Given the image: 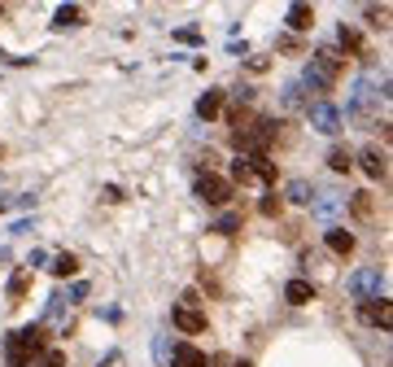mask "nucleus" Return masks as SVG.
<instances>
[{
  "label": "nucleus",
  "mask_w": 393,
  "mask_h": 367,
  "mask_svg": "<svg viewBox=\"0 0 393 367\" xmlns=\"http://www.w3.org/2000/svg\"><path fill=\"white\" fill-rule=\"evenodd\" d=\"M341 66H346V62L336 57V48H319V52L310 57V66L302 70V88L328 96V92L336 88V79H341Z\"/></svg>",
  "instance_id": "f257e3e1"
},
{
  "label": "nucleus",
  "mask_w": 393,
  "mask_h": 367,
  "mask_svg": "<svg viewBox=\"0 0 393 367\" xmlns=\"http://www.w3.org/2000/svg\"><path fill=\"white\" fill-rule=\"evenodd\" d=\"M232 184L223 179V175H215V171H205V175H197V197L205 201V205H227L232 201Z\"/></svg>",
  "instance_id": "f03ea898"
},
{
  "label": "nucleus",
  "mask_w": 393,
  "mask_h": 367,
  "mask_svg": "<svg viewBox=\"0 0 393 367\" xmlns=\"http://www.w3.org/2000/svg\"><path fill=\"white\" fill-rule=\"evenodd\" d=\"M306 118H310V127H314V131H324V136H336L341 123H346V114H341L336 105H328V101L306 105Z\"/></svg>",
  "instance_id": "7ed1b4c3"
},
{
  "label": "nucleus",
  "mask_w": 393,
  "mask_h": 367,
  "mask_svg": "<svg viewBox=\"0 0 393 367\" xmlns=\"http://www.w3.org/2000/svg\"><path fill=\"white\" fill-rule=\"evenodd\" d=\"M380 288H385V271H380V267H367V271L350 276V293H354L358 302H376Z\"/></svg>",
  "instance_id": "20e7f679"
},
{
  "label": "nucleus",
  "mask_w": 393,
  "mask_h": 367,
  "mask_svg": "<svg viewBox=\"0 0 393 367\" xmlns=\"http://www.w3.org/2000/svg\"><path fill=\"white\" fill-rule=\"evenodd\" d=\"M5 363H9V367H26V363H31V350H26V341H22L18 332L5 337Z\"/></svg>",
  "instance_id": "39448f33"
},
{
  "label": "nucleus",
  "mask_w": 393,
  "mask_h": 367,
  "mask_svg": "<svg viewBox=\"0 0 393 367\" xmlns=\"http://www.w3.org/2000/svg\"><path fill=\"white\" fill-rule=\"evenodd\" d=\"M175 328L179 332H205V315L193 306H175Z\"/></svg>",
  "instance_id": "423d86ee"
},
{
  "label": "nucleus",
  "mask_w": 393,
  "mask_h": 367,
  "mask_svg": "<svg viewBox=\"0 0 393 367\" xmlns=\"http://www.w3.org/2000/svg\"><path fill=\"white\" fill-rule=\"evenodd\" d=\"M171 367H210V358H205V350H197V346H175Z\"/></svg>",
  "instance_id": "0eeeda50"
},
{
  "label": "nucleus",
  "mask_w": 393,
  "mask_h": 367,
  "mask_svg": "<svg viewBox=\"0 0 393 367\" xmlns=\"http://www.w3.org/2000/svg\"><path fill=\"white\" fill-rule=\"evenodd\" d=\"M284 298L293 302V306H306V302H314V284L310 280H288L284 284Z\"/></svg>",
  "instance_id": "6e6552de"
},
{
  "label": "nucleus",
  "mask_w": 393,
  "mask_h": 367,
  "mask_svg": "<svg viewBox=\"0 0 393 367\" xmlns=\"http://www.w3.org/2000/svg\"><path fill=\"white\" fill-rule=\"evenodd\" d=\"M328 249L332 254H354V232H346V227H328Z\"/></svg>",
  "instance_id": "1a4fd4ad"
},
{
  "label": "nucleus",
  "mask_w": 393,
  "mask_h": 367,
  "mask_svg": "<svg viewBox=\"0 0 393 367\" xmlns=\"http://www.w3.org/2000/svg\"><path fill=\"white\" fill-rule=\"evenodd\" d=\"M358 162H363V171L372 175V179H385V175H389V166H385V153H380V149H363V157H358Z\"/></svg>",
  "instance_id": "9d476101"
},
{
  "label": "nucleus",
  "mask_w": 393,
  "mask_h": 367,
  "mask_svg": "<svg viewBox=\"0 0 393 367\" xmlns=\"http://www.w3.org/2000/svg\"><path fill=\"white\" fill-rule=\"evenodd\" d=\"M245 162H249V171H254V179H267V184H275V162H271V157H267V153H249V157H245Z\"/></svg>",
  "instance_id": "9b49d317"
},
{
  "label": "nucleus",
  "mask_w": 393,
  "mask_h": 367,
  "mask_svg": "<svg viewBox=\"0 0 393 367\" xmlns=\"http://www.w3.org/2000/svg\"><path fill=\"white\" fill-rule=\"evenodd\" d=\"M284 197H288V201H297V205H310V201H314V188H310L306 179H288Z\"/></svg>",
  "instance_id": "f8f14e48"
},
{
  "label": "nucleus",
  "mask_w": 393,
  "mask_h": 367,
  "mask_svg": "<svg viewBox=\"0 0 393 367\" xmlns=\"http://www.w3.org/2000/svg\"><path fill=\"white\" fill-rule=\"evenodd\" d=\"M288 26H293V31H310V26H314V9L310 5H293V9H288Z\"/></svg>",
  "instance_id": "ddd939ff"
},
{
  "label": "nucleus",
  "mask_w": 393,
  "mask_h": 367,
  "mask_svg": "<svg viewBox=\"0 0 393 367\" xmlns=\"http://www.w3.org/2000/svg\"><path fill=\"white\" fill-rule=\"evenodd\" d=\"M18 337L26 341V350H31V358H35V354H44V324H31V328H22Z\"/></svg>",
  "instance_id": "4468645a"
},
{
  "label": "nucleus",
  "mask_w": 393,
  "mask_h": 367,
  "mask_svg": "<svg viewBox=\"0 0 393 367\" xmlns=\"http://www.w3.org/2000/svg\"><path fill=\"white\" fill-rule=\"evenodd\" d=\"M219 110H223V92H205V96L197 101V114H201L205 123H210V118H215Z\"/></svg>",
  "instance_id": "2eb2a0df"
},
{
  "label": "nucleus",
  "mask_w": 393,
  "mask_h": 367,
  "mask_svg": "<svg viewBox=\"0 0 393 367\" xmlns=\"http://www.w3.org/2000/svg\"><path fill=\"white\" fill-rule=\"evenodd\" d=\"M52 276H57V280H66V276H74L79 271V258L74 254H57V258H52V267H48Z\"/></svg>",
  "instance_id": "dca6fc26"
},
{
  "label": "nucleus",
  "mask_w": 393,
  "mask_h": 367,
  "mask_svg": "<svg viewBox=\"0 0 393 367\" xmlns=\"http://www.w3.org/2000/svg\"><path fill=\"white\" fill-rule=\"evenodd\" d=\"M341 205H346V197H319V201H310V210H314L319 219H332Z\"/></svg>",
  "instance_id": "f3484780"
},
{
  "label": "nucleus",
  "mask_w": 393,
  "mask_h": 367,
  "mask_svg": "<svg viewBox=\"0 0 393 367\" xmlns=\"http://www.w3.org/2000/svg\"><path fill=\"white\" fill-rule=\"evenodd\" d=\"M26 288H31V276H26V271H18V276L9 280V306H18V302L26 298Z\"/></svg>",
  "instance_id": "a211bd4d"
},
{
  "label": "nucleus",
  "mask_w": 393,
  "mask_h": 367,
  "mask_svg": "<svg viewBox=\"0 0 393 367\" xmlns=\"http://www.w3.org/2000/svg\"><path fill=\"white\" fill-rule=\"evenodd\" d=\"M79 22H84V9L79 5H62L57 18H52V26H79Z\"/></svg>",
  "instance_id": "6ab92c4d"
},
{
  "label": "nucleus",
  "mask_w": 393,
  "mask_h": 367,
  "mask_svg": "<svg viewBox=\"0 0 393 367\" xmlns=\"http://www.w3.org/2000/svg\"><path fill=\"white\" fill-rule=\"evenodd\" d=\"M302 92H306L302 84H288V88H284V110H302V105H306Z\"/></svg>",
  "instance_id": "aec40b11"
},
{
  "label": "nucleus",
  "mask_w": 393,
  "mask_h": 367,
  "mask_svg": "<svg viewBox=\"0 0 393 367\" xmlns=\"http://www.w3.org/2000/svg\"><path fill=\"white\" fill-rule=\"evenodd\" d=\"M227 184H254V171H249L245 157H236V162H232V179Z\"/></svg>",
  "instance_id": "412c9836"
},
{
  "label": "nucleus",
  "mask_w": 393,
  "mask_h": 367,
  "mask_svg": "<svg viewBox=\"0 0 393 367\" xmlns=\"http://www.w3.org/2000/svg\"><path fill=\"white\" fill-rule=\"evenodd\" d=\"M350 210L358 219H372V193H354V201H350Z\"/></svg>",
  "instance_id": "4be33fe9"
},
{
  "label": "nucleus",
  "mask_w": 393,
  "mask_h": 367,
  "mask_svg": "<svg viewBox=\"0 0 393 367\" xmlns=\"http://www.w3.org/2000/svg\"><path fill=\"white\" fill-rule=\"evenodd\" d=\"M210 232H219V236H232V232H241V215H223L215 227H210Z\"/></svg>",
  "instance_id": "5701e85b"
},
{
  "label": "nucleus",
  "mask_w": 393,
  "mask_h": 367,
  "mask_svg": "<svg viewBox=\"0 0 393 367\" xmlns=\"http://www.w3.org/2000/svg\"><path fill=\"white\" fill-rule=\"evenodd\" d=\"M328 166H332V171H350V166H354V157H350L346 149H332V157H328Z\"/></svg>",
  "instance_id": "b1692460"
},
{
  "label": "nucleus",
  "mask_w": 393,
  "mask_h": 367,
  "mask_svg": "<svg viewBox=\"0 0 393 367\" xmlns=\"http://www.w3.org/2000/svg\"><path fill=\"white\" fill-rule=\"evenodd\" d=\"M372 324H380V328H385V332H389V328H393V306H389V302H385V298H380V306H376V320H372Z\"/></svg>",
  "instance_id": "393cba45"
},
{
  "label": "nucleus",
  "mask_w": 393,
  "mask_h": 367,
  "mask_svg": "<svg viewBox=\"0 0 393 367\" xmlns=\"http://www.w3.org/2000/svg\"><path fill=\"white\" fill-rule=\"evenodd\" d=\"M341 48H346V52H363V40H358L354 31H346V26H341Z\"/></svg>",
  "instance_id": "a878e982"
},
{
  "label": "nucleus",
  "mask_w": 393,
  "mask_h": 367,
  "mask_svg": "<svg viewBox=\"0 0 393 367\" xmlns=\"http://www.w3.org/2000/svg\"><path fill=\"white\" fill-rule=\"evenodd\" d=\"M280 210H284V201H280L275 193H271L267 201H262V215H267V219H275V215H280Z\"/></svg>",
  "instance_id": "bb28decb"
},
{
  "label": "nucleus",
  "mask_w": 393,
  "mask_h": 367,
  "mask_svg": "<svg viewBox=\"0 0 393 367\" xmlns=\"http://www.w3.org/2000/svg\"><path fill=\"white\" fill-rule=\"evenodd\" d=\"M44 367H66V354L62 350H44Z\"/></svg>",
  "instance_id": "cd10ccee"
},
{
  "label": "nucleus",
  "mask_w": 393,
  "mask_h": 367,
  "mask_svg": "<svg viewBox=\"0 0 393 367\" xmlns=\"http://www.w3.org/2000/svg\"><path fill=\"white\" fill-rule=\"evenodd\" d=\"M367 18H372V26H380V31L389 26V22H385V18H389V9H376V5H372V9H367Z\"/></svg>",
  "instance_id": "c85d7f7f"
},
{
  "label": "nucleus",
  "mask_w": 393,
  "mask_h": 367,
  "mask_svg": "<svg viewBox=\"0 0 393 367\" xmlns=\"http://www.w3.org/2000/svg\"><path fill=\"white\" fill-rule=\"evenodd\" d=\"M275 48H280V52H302V40H293V35H284V40H280Z\"/></svg>",
  "instance_id": "c756f323"
},
{
  "label": "nucleus",
  "mask_w": 393,
  "mask_h": 367,
  "mask_svg": "<svg viewBox=\"0 0 393 367\" xmlns=\"http://www.w3.org/2000/svg\"><path fill=\"white\" fill-rule=\"evenodd\" d=\"M236 367H254V363H245V358H241V363H236Z\"/></svg>",
  "instance_id": "7c9ffc66"
},
{
  "label": "nucleus",
  "mask_w": 393,
  "mask_h": 367,
  "mask_svg": "<svg viewBox=\"0 0 393 367\" xmlns=\"http://www.w3.org/2000/svg\"><path fill=\"white\" fill-rule=\"evenodd\" d=\"M0 13H5V9H0Z\"/></svg>",
  "instance_id": "2f4dec72"
}]
</instances>
